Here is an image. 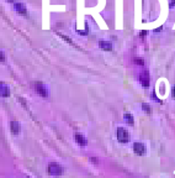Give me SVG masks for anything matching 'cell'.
Returning <instances> with one entry per match:
<instances>
[{"instance_id": "14", "label": "cell", "mask_w": 175, "mask_h": 178, "mask_svg": "<svg viewBox=\"0 0 175 178\" xmlns=\"http://www.w3.org/2000/svg\"><path fill=\"white\" fill-rule=\"evenodd\" d=\"M142 109L144 110L146 113H148V114H149V113L152 112V109H151V106H149L148 104H146V103H144V104H142Z\"/></svg>"}, {"instance_id": "20", "label": "cell", "mask_w": 175, "mask_h": 178, "mask_svg": "<svg viewBox=\"0 0 175 178\" xmlns=\"http://www.w3.org/2000/svg\"><path fill=\"white\" fill-rule=\"evenodd\" d=\"M6 1H9V3H14L15 0H6Z\"/></svg>"}, {"instance_id": "7", "label": "cell", "mask_w": 175, "mask_h": 178, "mask_svg": "<svg viewBox=\"0 0 175 178\" xmlns=\"http://www.w3.org/2000/svg\"><path fill=\"white\" fill-rule=\"evenodd\" d=\"M0 95L4 97V98H6V97L10 95V89H9V87H7L6 84H4V83H0Z\"/></svg>"}, {"instance_id": "18", "label": "cell", "mask_w": 175, "mask_h": 178, "mask_svg": "<svg viewBox=\"0 0 175 178\" xmlns=\"http://www.w3.org/2000/svg\"><path fill=\"white\" fill-rule=\"evenodd\" d=\"M144 35H147V31H142V32H141V36H144Z\"/></svg>"}, {"instance_id": "17", "label": "cell", "mask_w": 175, "mask_h": 178, "mask_svg": "<svg viewBox=\"0 0 175 178\" xmlns=\"http://www.w3.org/2000/svg\"><path fill=\"white\" fill-rule=\"evenodd\" d=\"M175 5V0H171V3H170V7H174Z\"/></svg>"}, {"instance_id": "15", "label": "cell", "mask_w": 175, "mask_h": 178, "mask_svg": "<svg viewBox=\"0 0 175 178\" xmlns=\"http://www.w3.org/2000/svg\"><path fill=\"white\" fill-rule=\"evenodd\" d=\"M135 62H136L137 64H139V66H143V64H144V62H143V59H142V58H136V59H135Z\"/></svg>"}, {"instance_id": "21", "label": "cell", "mask_w": 175, "mask_h": 178, "mask_svg": "<svg viewBox=\"0 0 175 178\" xmlns=\"http://www.w3.org/2000/svg\"><path fill=\"white\" fill-rule=\"evenodd\" d=\"M173 94L175 95V87H174V89H173Z\"/></svg>"}, {"instance_id": "11", "label": "cell", "mask_w": 175, "mask_h": 178, "mask_svg": "<svg viewBox=\"0 0 175 178\" xmlns=\"http://www.w3.org/2000/svg\"><path fill=\"white\" fill-rule=\"evenodd\" d=\"M58 35H59V36H61V37H62L63 40H65V41H67V42H68V44H69V45H72V46H74V47H77V48H79V47H78V46H77V45H75V44H74V42H73V41H72V40L69 38V37H67V36H64V35H62V33H58Z\"/></svg>"}, {"instance_id": "13", "label": "cell", "mask_w": 175, "mask_h": 178, "mask_svg": "<svg viewBox=\"0 0 175 178\" xmlns=\"http://www.w3.org/2000/svg\"><path fill=\"white\" fill-rule=\"evenodd\" d=\"M78 33H79V35H81V36L88 35V33H89V31H88V25L85 24V30H78Z\"/></svg>"}, {"instance_id": "3", "label": "cell", "mask_w": 175, "mask_h": 178, "mask_svg": "<svg viewBox=\"0 0 175 178\" xmlns=\"http://www.w3.org/2000/svg\"><path fill=\"white\" fill-rule=\"evenodd\" d=\"M35 89H36V92L38 93L41 97L46 98L48 95V90H47V88H46V86H45L43 83H41V82L35 83Z\"/></svg>"}, {"instance_id": "2", "label": "cell", "mask_w": 175, "mask_h": 178, "mask_svg": "<svg viewBox=\"0 0 175 178\" xmlns=\"http://www.w3.org/2000/svg\"><path fill=\"white\" fill-rule=\"evenodd\" d=\"M128 139H130V135H128L127 130H124L123 128H119L117 129V140L121 143H126V142H128Z\"/></svg>"}, {"instance_id": "1", "label": "cell", "mask_w": 175, "mask_h": 178, "mask_svg": "<svg viewBox=\"0 0 175 178\" xmlns=\"http://www.w3.org/2000/svg\"><path fill=\"white\" fill-rule=\"evenodd\" d=\"M48 173L51 176H61L63 173V168L58 163H49L48 166Z\"/></svg>"}, {"instance_id": "19", "label": "cell", "mask_w": 175, "mask_h": 178, "mask_svg": "<svg viewBox=\"0 0 175 178\" xmlns=\"http://www.w3.org/2000/svg\"><path fill=\"white\" fill-rule=\"evenodd\" d=\"M91 160H93V162H94V163H97V160H96V158H91Z\"/></svg>"}, {"instance_id": "10", "label": "cell", "mask_w": 175, "mask_h": 178, "mask_svg": "<svg viewBox=\"0 0 175 178\" xmlns=\"http://www.w3.org/2000/svg\"><path fill=\"white\" fill-rule=\"evenodd\" d=\"M74 139H75V141L79 143L80 146H85L86 145V139L81 134H75V136H74Z\"/></svg>"}, {"instance_id": "8", "label": "cell", "mask_w": 175, "mask_h": 178, "mask_svg": "<svg viewBox=\"0 0 175 178\" xmlns=\"http://www.w3.org/2000/svg\"><path fill=\"white\" fill-rule=\"evenodd\" d=\"M15 9H16V11H18L19 14H21V15H25V14L27 13V9H26V6H25L23 3H16L15 4Z\"/></svg>"}, {"instance_id": "16", "label": "cell", "mask_w": 175, "mask_h": 178, "mask_svg": "<svg viewBox=\"0 0 175 178\" xmlns=\"http://www.w3.org/2000/svg\"><path fill=\"white\" fill-rule=\"evenodd\" d=\"M4 61H5V56L1 51H0V62H4Z\"/></svg>"}, {"instance_id": "12", "label": "cell", "mask_w": 175, "mask_h": 178, "mask_svg": "<svg viewBox=\"0 0 175 178\" xmlns=\"http://www.w3.org/2000/svg\"><path fill=\"white\" fill-rule=\"evenodd\" d=\"M123 117H124V120H127L128 124H131V125L133 124V116H132L131 114H124Z\"/></svg>"}, {"instance_id": "5", "label": "cell", "mask_w": 175, "mask_h": 178, "mask_svg": "<svg viewBox=\"0 0 175 178\" xmlns=\"http://www.w3.org/2000/svg\"><path fill=\"white\" fill-rule=\"evenodd\" d=\"M133 150H135V152L139 156H143L146 154V147L143 143H141V142H136L135 145H133Z\"/></svg>"}, {"instance_id": "6", "label": "cell", "mask_w": 175, "mask_h": 178, "mask_svg": "<svg viewBox=\"0 0 175 178\" xmlns=\"http://www.w3.org/2000/svg\"><path fill=\"white\" fill-rule=\"evenodd\" d=\"M99 47L101 49H104V51H112V45H111V42H109V41L100 40L99 41Z\"/></svg>"}, {"instance_id": "9", "label": "cell", "mask_w": 175, "mask_h": 178, "mask_svg": "<svg viewBox=\"0 0 175 178\" xmlns=\"http://www.w3.org/2000/svg\"><path fill=\"white\" fill-rule=\"evenodd\" d=\"M10 129H11V132L14 135H18L20 132V124L18 121H11L10 123Z\"/></svg>"}, {"instance_id": "4", "label": "cell", "mask_w": 175, "mask_h": 178, "mask_svg": "<svg viewBox=\"0 0 175 178\" xmlns=\"http://www.w3.org/2000/svg\"><path fill=\"white\" fill-rule=\"evenodd\" d=\"M139 82L142 84V87H144V88L149 87V73L147 71H144L139 74Z\"/></svg>"}]
</instances>
